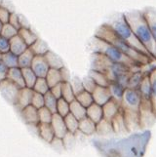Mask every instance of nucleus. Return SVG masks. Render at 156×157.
I'll list each match as a JSON object with an SVG mask.
<instances>
[{"label": "nucleus", "instance_id": "nucleus-1", "mask_svg": "<svg viewBox=\"0 0 156 157\" xmlns=\"http://www.w3.org/2000/svg\"><path fill=\"white\" fill-rule=\"evenodd\" d=\"M123 16L138 40L141 42V44L149 54L150 58L153 61H156V42L153 39L151 31L149 29L143 12L133 11V12L123 14Z\"/></svg>", "mask_w": 156, "mask_h": 157}, {"label": "nucleus", "instance_id": "nucleus-2", "mask_svg": "<svg viewBox=\"0 0 156 157\" xmlns=\"http://www.w3.org/2000/svg\"><path fill=\"white\" fill-rule=\"evenodd\" d=\"M95 36L108 42L113 46H115L116 48H118L122 53H124L129 59H131L134 63H137L139 67L146 66V64H149L150 63L153 62L152 59L143 55V53L139 52L135 48L129 45L128 43L120 39L107 24H105L101 26H100L99 29L97 30Z\"/></svg>", "mask_w": 156, "mask_h": 157}, {"label": "nucleus", "instance_id": "nucleus-3", "mask_svg": "<svg viewBox=\"0 0 156 157\" xmlns=\"http://www.w3.org/2000/svg\"><path fill=\"white\" fill-rule=\"evenodd\" d=\"M91 49L94 53H100L104 55L111 62L120 63L132 68V70L141 69V67L135 63L131 59H129L124 53H122L118 48L113 46L110 43L106 42L99 37L94 36L93 40L91 41Z\"/></svg>", "mask_w": 156, "mask_h": 157}, {"label": "nucleus", "instance_id": "nucleus-4", "mask_svg": "<svg viewBox=\"0 0 156 157\" xmlns=\"http://www.w3.org/2000/svg\"><path fill=\"white\" fill-rule=\"evenodd\" d=\"M107 25L110 26V28L112 29V30L114 31V33L119 37L120 39H122L123 41L128 43L129 45L132 46L133 48H135V49L138 50L139 52L143 53V55H146V56L150 58L147 51L144 49L143 46L141 44V42L138 40L136 35L134 34L132 29L130 28V25H129V24L126 21L124 16L123 15L119 16V17H117L114 20H112L110 23L107 24Z\"/></svg>", "mask_w": 156, "mask_h": 157}, {"label": "nucleus", "instance_id": "nucleus-5", "mask_svg": "<svg viewBox=\"0 0 156 157\" xmlns=\"http://www.w3.org/2000/svg\"><path fill=\"white\" fill-rule=\"evenodd\" d=\"M142 98L138 90L126 88L120 102L121 109L133 112H139Z\"/></svg>", "mask_w": 156, "mask_h": 157}, {"label": "nucleus", "instance_id": "nucleus-6", "mask_svg": "<svg viewBox=\"0 0 156 157\" xmlns=\"http://www.w3.org/2000/svg\"><path fill=\"white\" fill-rule=\"evenodd\" d=\"M20 88L10 80L5 78L0 82V93L10 105H16Z\"/></svg>", "mask_w": 156, "mask_h": 157}, {"label": "nucleus", "instance_id": "nucleus-7", "mask_svg": "<svg viewBox=\"0 0 156 157\" xmlns=\"http://www.w3.org/2000/svg\"><path fill=\"white\" fill-rule=\"evenodd\" d=\"M20 112H21V116L25 124L35 127L38 125L39 119H38V109L37 108L29 105L24 107L21 110H20Z\"/></svg>", "mask_w": 156, "mask_h": 157}, {"label": "nucleus", "instance_id": "nucleus-8", "mask_svg": "<svg viewBox=\"0 0 156 157\" xmlns=\"http://www.w3.org/2000/svg\"><path fill=\"white\" fill-rule=\"evenodd\" d=\"M50 124L54 130V134H55L56 138L63 139L68 133L63 117L61 116L60 114H58V113H54L53 114Z\"/></svg>", "mask_w": 156, "mask_h": 157}, {"label": "nucleus", "instance_id": "nucleus-9", "mask_svg": "<svg viewBox=\"0 0 156 157\" xmlns=\"http://www.w3.org/2000/svg\"><path fill=\"white\" fill-rule=\"evenodd\" d=\"M30 68L33 70L37 77H45L50 69L44 56H34Z\"/></svg>", "mask_w": 156, "mask_h": 157}, {"label": "nucleus", "instance_id": "nucleus-10", "mask_svg": "<svg viewBox=\"0 0 156 157\" xmlns=\"http://www.w3.org/2000/svg\"><path fill=\"white\" fill-rule=\"evenodd\" d=\"M32 94H33V90L32 89L28 87L21 88L19 90V94H18V98H17V101H16L15 107L18 110H21L24 107L29 105L31 104Z\"/></svg>", "mask_w": 156, "mask_h": 157}, {"label": "nucleus", "instance_id": "nucleus-11", "mask_svg": "<svg viewBox=\"0 0 156 157\" xmlns=\"http://www.w3.org/2000/svg\"><path fill=\"white\" fill-rule=\"evenodd\" d=\"M92 96L95 104L100 105L101 106L111 100V95L108 87H103V86H97L95 90L92 92Z\"/></svg>", "mask_w": 156, "mask_h": 157}, {"label": "nucleus", "instance_id": "nucleus-12", "mask_svg": "<svg viewBox=\"0 0 156 157\" xmlns=\"http://www.w3.org/2000/svg\"><path fill=\"white\" fill-rule=\"evenodd\" d=\"M138 91L139 95H141L142 101L151 102V85H150L148 73H144V77L141 85H139Z\"/></svg>", "mask_w": 156, "mask_h": 157}, {"label": "nucleus", "instance_id": "nucleus-13", "mask_svg": "<svg viewBox=\"0 0 156 157\" xmlns=\"http://www.w3.org/2000/svg\"><path fill=\"white\" fill-rule=\"evenodd\" d=\"M36 128H37L38 136L47 144H51L54 138H55V134H54V130L51 126V124L50 123H38V125L36 126Z\"/></svg>", "mask_w": 156, "mask_h": 157}, {"label": "nucleus", "instance_id": "nucleus-14", "mask_svg": "<svg viewBox=\"0 0 156 157\" xmlns=\"http://www.w3.org/2000/svg\"><path fill=\"white\" fill-rule=\"evenodd\" d=\"M121 110V105L119 102L115 101L114 100H110L103 105V113L104 118L106 120L111 121L118 112Z\"/></svg>", "mask_w": 156, "mask_h": 157}, {"label": "nucleus", "instance_id": "nucleus-15", "mask_svg": "<svg viewBox=\"0 0 156 157\" xmlns=\"http://www.w3.org/2000/svg\"><path fill=\"white\" fill-rule=\"evenodd\" d=\"M6 78L8 80H10L11 82H13L15 85H17L20 89L25 87V81H24V76H23V72H21V68H20L19 67L9 68Z\"/></svg>", "mask_w": 156, "mask_h": 157}, {"label": "nucleus", "instance_id": "nucleus-16", "mask_svg": "<svg viewBox=\"0 0 156 157\" xmlns=\"http://www.w3.org/2000/svg\"><path fill=\"white\" fill-rule=\"evenodd\" d=\"M111 125H112V128H113L114 134L129 133L127 130V127H126V123H125V119H124V115H123L122 109L118 112L113 118H112Z\"/></svg>", "mask_w": 156, "mask_h": 157}, {"label": "nucleus", "instance_id": "nucleus-17", "mask_svg": "<svg viewBox=\"0 0 156 157\" xmlns=\"http://www.w3.org/2000/svg\"><path fill=\"white\" fill-rule=\"evenodd\" d=\"M86 116H87L88 118H90L91 120L97 124L104 118L103 106L93 102L90 106H88L87 108H86Z\"/></svg>", "mask_w": 156, "mask_h": 157}, {"label": "nucleus", "instance_id": "nucleus-18", "mask_svg": "<svg viewBox=\"0 0 156 157\" xmlns=\"http://www.w3.org/2000/svg\"><path fill=\"white\" fill-rule=\"evenodd\" d=\"M9 44H10V52H12L17 56L21 55V53L25 52L29 48V46L25 44V42L18 34L9 40Z\"/></svg>", "mask_w": 156, "mask_h": 157}, {"label": "nucleus", "instance_id": "nucleus-19", "mask_svg": "<svg viewBox=\"0 0 156 157\" xmlns=\"http://www.w3.org/2000/svg\"><path fill=\"white\" fill-rule=\"evenodd\" d=\"M143 14L149 26L150 31H151L153 39L156 42V10L153 8H148L146 10L143 11Z\"/></svg>", "mask_w": 156, "mask_h": 157}, {"label": "nucleus", "instance_id": "nucleus-20", "mask_svg": "<svg viewBox=\"0 0 156 157\" xmlns=\"http://www.w3.org/2000/svg\"><path fill=\"white\" fill-rule=\"evenodd\" d=\"M78 132L82 133L85 136H91V135L96 134V123L86 116L85 118L79 120Z\"/></svg>", "mask_w": 156, "mask_h": 157}, {"label": "nucleus", "instance_id": "nucleus-21", "mask_svg": "<svg viewBox=\"0 0 156 157\" xmlns=\"http://www.w3.org/2000/svg\"><path fill=\"white\" fill-rule=\"evenodd\" d=\"M44 58H45L46 63H48V66H49L50 68L61 69L62 67H64L62 58L59 55H57V54H55L54 52L50 51V50L45 54Z\"/></svg>", "mask_w": 156, "mask_h": 157}, {"label": "nucleus", "instance_id": "nucleus-22", "mask_svg": "<svg viewBox=\"0 0 156 157\" xmlns=\"http://www.w3.org/2000/svg\"><path fill=\"white\" fill-rule=\"evenodd\" d=\"M143 77H144V73L142 71L141 69L134 70V71L131 72L130 77H129L127 88L133 89V90H138L139 85H141V83H142Z\"/></svg>", "mask_w": 156, "mask_h": 157}, {"label": "nucleus", "instance_id": "nucleus-23", "mask_svg": "<svg viewBox=\"0 0 156 157\" xmlns=\"http://www.w3.org/2000/svg\"><path fill=\"white\" fill-rule=\"evenodd\" d=\"M107 87H108V90L110 92L111 99L120 104L121 100H122V97H123V94H124V91H125L126 88L123 87V86L120 85L119 83L114 82V81L110 82Z\"/></svg>", "mask_w": 156, "mask_h": 157}, {"label": "nucleus", "instance_id": "nucleus-24", "mask_svg": "<svg viewBox=\"0 0 156 157\" xmlns=\"http://www.w3.org/2000/svg\"><path fill=\"white\" fill-rule=\"evenodd\" d=\"M34 54L31 52L29 48H28L25 52H23L21 55L18 56V66L20 68L30 67L31 63L33 61Z\"/></svg>", "mask_w": 156, "mask_h": 157}, {"label": "nucleus", "instance_id": "nucleus-25", "mask_svg": "<svg viewBox=\"0 0 156 157\" xmlns=\"http://www.w3.org/2000/svg\"><path fill=\"white\" fill-rule=\"evenodd\" d=\"M69 113H71L78 120H81L86 117V107L79 104L76 100H74L71 102H69Z\"/></svg>", "mask_w": 156, "mask_h": 157}, {"label": "nucleus", "instance_id": "nucleus-26", "mask_svg": "<svg viewBox=\"0 0 156 157\" xmlns=\"http://www.w3.org/2000/svg\"><path fill=\"white\" fill-rule=\"evenodd\" d=\"M89 76L95 81V83L97 84V86L107 87V86H108L109 83H110V81H109L108 78H107L106 75L104 72L99 71V70L91 69L90 72H89Z\"/></svg>", "mask_w": 156, "mask_h": 157}, {"label": "nucleus", "instance_id": "nucleus-27", "mask_svg": "<svg viewBox=\"0 0 156 157\" xmlns=\"http://www.w3.org/2000/svg\"><path fill=\"white\" fill-rule=\"evenodd\" d=\"M96 133L101 135V136L114 134L113 128H112V125H111V121L103 118L100 122L96 124Z\"/></svg>", "mask_w": 156, "mask_h": 157}, {"label": "nucleus", "instance_id": "nucleus-28", "mask_svg": "<svg viewBox=\"0 0 156 157\" xmlns=\"http://www.w3.org/2000/svg\"><path fill=\"white\" fill-rule=\"evenodd\" d=\"M18 35L25 42V44L29 47L33 44L34 41L38 38L37 35L29 28H21L18 30Z\"/></svg>", "mask_w": 156, "mask_h": 157}, {"label": "nucleus", "instance_id": "nucleus-29", "mask_svg": "<svg viewBox=\"0 0 156 157\" xmlns=\"http://www.w3.org/2000/svg\"><path fill=\"white\" fill-rule=\"evenodd\" d=\"M29 48L34 54V56H44L49 51V47H48L47 43L39 38H37L33 44L30 45Z\"/></svg>", "mask_w": 156, "mask_h": 157}, {"label": "nucleus", "instance_id": "nucleus-30", "mask_svg": "<svg viewBox=\"0 0 156 157\" xmlns=\"http://www.w3.org/2000/svg\"><path fill=\"white\" fill-rule=\"evenodd\" d=\"M45 79L47 81L49 87H53L59 83H62V77H61V72L60 69H54V68H50L49 71L47 72Z\"/></svg>", "mask_w": 156, "mask_h": 157}, {"label": "nucleus", "instance_id": "nucleus-31", "mask_svg": "<svg viewBox=\"0 0 156 157\" xmlns=\"http://www.w3.org/2000/svg\"><path fill=\"white\" fill-rule=\"evenodd\" d=\"M148 76L151 85V105L152 109L156 115V67L148 72Z\"/></svg>", "mask_w": 156, "mask_h": 157}, {"label": "nucleus", "instance_id": "nucleus-32", "mask_svg": "<svg viewBox=\"0 0 156 157\" xmlns=\"http://www.w3.org/2000/svg\"><path fill=\"white\" fill-rule=\"evenodd\" d=\"M63 119H64V123H66V126L67 129V132L76 135L78 132V127H79L78 119L75 118L71 113H68L67 116L63 117Z\"/></svg>", "mask_w": 156, "mask_h": 157}, {"label": "nucleus", "instance_id": "nucleus-33", "mask_svg": "<svg viewBox=\"0 0 156 157\" xmlns=\"http://www.w3.org/2000/svg\"><path fill=\"white\" fill-rule=\"evenodd\" d=\"M21 72H23V76H24V81H25V87L32 89V87H33V85H34L35 81L37 79L36 74L34 73V71L30 67L21 68Z\"/></svg>", "mask_w": 156, "mask_h": 157}, {"label": "nucleus", "instance_id": "nucleus-34", "mask_svg": "<svg viewBox=\"0 0 156 157\" xmlns=\"http://www.w3.org/2000/svg\"><path fill=\"white\" fill-rule=\"evenodd\" d=\"M1 61L5 63L8 68H12V67H17L18 66V56L13 54L12 52H7L5 54L1 55Z\"/></svg>", "mask_w": 156, "mask_h": 157}, {"label": "nucleus", "instance_id": "nucleus-35", "mask_svg": "<svg viewBox=\"0 0 156 157\" xmlns=\"http://www.w3.org/2000/svg\"><path fill=\"white\" fill-rule=\"evenodd\" d=\"M32 90L36 92V93L45 95L47 92L50 91V87H49V85H48L45 77H37L33 87H32Z\"/></svg>", "mask_w": 156, "mask_h": 157}, {"label": "nucleus", "instance_id": "nucleus-36", "mask_svg": "<svg viewBox=\"0 0 156 157\" xmlns=\"http://www.w3.org/2000/svg\"><path fill=\"white\" fill-rule=\"evenodd\" d=\"M75 100H76L79 104H81L84 107L87 108L94 102L92 93H89L87 91H83L81 93H79L78 95L75 96Z\"/></svg>", "mask_w": 156, "mask_h": 157}, {"label": "nucleus", "instance_id": "nucleus-37", "mask_svg": "<svg viewBox=\"0 0 156 157\" xmlns=\"http://www.w3.org/2000/svg\"><path fill=\"white\" fill-rule=\"evenodd\" d=\"M62 98L68 102H71L75 100V94L69 81L68 82H62Z\"/></svg>", "mask_w": 156, "mask_h": 157}, {"label": "nucleus", "instance_id": "nucleus-38", "mask_svg": "<svg viewBox=\"0 0 156 157\" xmlns=\"http://www.w3.org/2000/svg\"><path fill=\"white\" fill-rule=\"evenodd\" d=\"M57 101H58V99L50 91L47 92L44 95V106L47 107L49 110H51L53 113L57 112Z\"/></svg>", "mask_w": 156, "mask_h": 157}, {"label": "nucleus", "instance_id": "nucleus-39", "mask_svg": "<svg viewBox=\"0 0 156 157\" xmlns=\"http://www.w3.org/2000/svg\"><path fill=\"white\" fill-rule=\"evenodd\" d=\"M18 34V29H15L13 25H11L10 24H3L1 31H0V35L4 38H6L10 40L11 38H13L14 36Z\"/></svg>", "mask_w": 156, "mask_h": 157}, {"label": "nucleus", "instance_id": "nucleus-40", "mask_svg": "<svg viewBox=\"0 0 156 157\" xmlns=\"http://www.w3.org/2000/svg\"><path fill=\"white\" fill-rule=\"evenodd\" d=\"M58 114L64 117L69 113V102L63 100V98L58 99L57 101V112Z\"/></svg>", "mask_w": 156, "mask_h": 157}, {"label": "nucleus", "instance_id": "nucleus-41", "mask_svg": "<svg viewBox=\"0 0 156 157\" xmlns=\"http://www.w3.org/2000/svg\"><path fill=\"white\" fill-rule=\"evenodd\" d=\"M54 113L48 109L47 107L43 106L38 109V119L39 123H50Z\"/></svg>", "mask_w": 156, "mask_h": 157}, {"label": "nucleus", "instance_id": "nucleus-42", "mask_svg": "<svg viewBox=\"0 0 156 157\" xmlns=\"http://www.w3.org/2000/svg\"><path fill=\"white\" fill-rule=\"evenodd\" d=\"M69 83H70V85H71V88H72V90L74 92L75 96L84 91L82 79H80L79 77L75 76L73 78H70V80H69Z\"/></svg>", "mask_w": 156, "mask_h": 157}, {"label": "nucleus", "instance_id": "nucleus-43", "mask_svg": "<svg viewBox=\"0 0 156 157\" xmlns=\"http://www.w3.org/2000/svg\"><path fill=\"white\" fill-rule=\"evenodd\" d=\"M32 106H34L37 109L44 106V95L36 93L33 91V94H32V98H31V104Z\"/></svg>", "mask_w": 156, "mask_h": 157}, {"label": "nucleus", "instance_id": "nucleus-44", "mask_svg": "<svg viewBox=\"0 0 156 157\" xmlns=\"http://www.w3.org/2000/svg\"><path fill=\"white\" fill-rule=\"evenodd\" d=\"M82 82H83L84 90L89 92V93H92V92L95 90V88L97 87V84L95 83V81L91 78L89 75L82 79Z\"/></svg>", "mask_w": 156, "mask_h": 157}, {"label": "nucleus", "instance_id": "nucleus-45", "mask_svg": "<svg viewBox=\"0 0 156 157\" xmlns=\"http://www.w3.org/2000/svg\"><path fill=\"white\" fill-rule=\"evenodd\" d=\"M11 12L3 6H0V21L2 24H8L9 19H10Z\"/></svg>", "mask_w": 156, "mask_h": 157}, {"label": "nucleus", "instance_id": "nucleus-46", "mask_svg": "<svg viewBox=\"0 0 156 157\" xmlns=\"http://www.w3.org/2000/svg\"><path fill=\"white\" fill-rule=\"evenodd\" d=\"M8 24H10L11 25H13L15 29H17L18 30L21 29V21H20V17L15 13H11L10 15V19Z\"/></svg>", "mask_w": 156, "mask_h": 157}, {"label": "nucleus", "instance_id": "nucleus-47", "mask_svg": "<svg viewBox=\"0 0 156 157\" xmlns=\"http://www.w3.org/2000/svg\"><path fill=\"white\" fill-rule=\"evenodd\" d=\"M10 51V44H9V40L4 38L1 35H0V54H5Z\"/></svg>", "mask_w": 156, "mask_h": 157}, {"label": "nucleus", "instance_id": "nucleus-48", "mask_svg": "<svg viewBox=\"0 0 156 157\" xmlns=\"http://www.w3.org/2000/svg\"><path fill=\"white\" fill-rule=\"evenodd\" d=\"M50 92L57 99L62 98V83H59L50 88Z\"/></svg>", "mask_w": 156, "mask_h": 157}, {"label": "nucleus", "instance_id": "nucleus-49", "mask_svg": "<svg viewBox=\"0 0 156 157\" xmlns=\"http://www.w3.org/2000/svg\"><path fill=\"white\" fill-rule=\"evenodd\" d=\"M8 69L9 68L6 66H5V63L1 61V59H0V82L6 78Z\"/></svg>", "mask_w": 156, "mask_h": 157}, {"label": "nucleus", "instance_id": "nucleus-50", "mask_svg": "<svg viewBox=\"0 0 156 157\" xmlns=\"http://www.w3.org/2000/svg\"><path fill=\"white\" fill-rule=\"evenodd\" d=\"M60 72H61V77H62V81L63 82H68L70 80V73L67 69L66 67H63L60 69Z\"/></svg>", "mask_w": 156, "mask_h": 157}, {"label": "nucleus", "instance_id": "nucleus-51", "mask_svg": "<svg viewBox=\"0 0 156 157\" xmlns=\"http://www.w3.org/2000/svg\"><path fill=\"white\" fill-rule=\"evenodd\" d=\"M2 25H3V24L0 21V31H1V29H2Z\"/></svg>", "mask_w": 156, "mask_h": 157}, {"label": "nucleus", "instance_id": "nucleus-52", "mask_svg": "<svg viewBox=\"0 0 156 157\" xmlns=\"http://www.w3.org/2000/svg\"><path fill=\"white\" fill-rule=\"evenodd\" d=\"M0 59H1V54H0Z\"/></svg>", "mask_w": 156, "mask_h": 157}]
</instances>
